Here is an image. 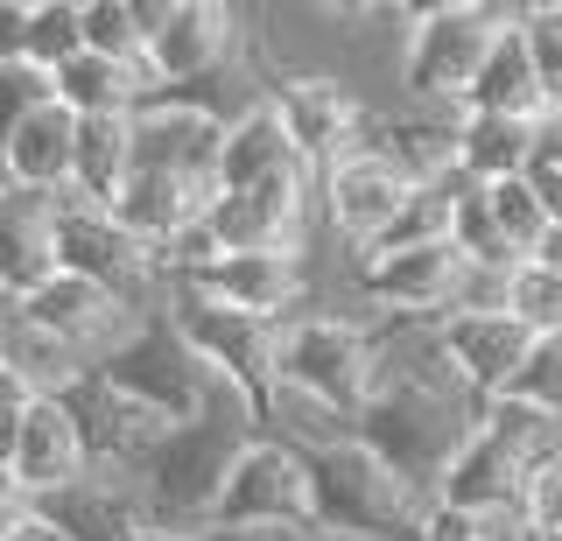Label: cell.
Listing matches in <instances>:
<instances>
[{
    "label": "cell",
    "instance_id": "cb8c5ba5",
    "mask_svg": "<svg viewBox=\"0 0 562 541\" xmlns=\"http://www.w3.org/2000/svg\"><path fill=\"white\" fill-rule=\"evenodd\" d=\"M22 57H29L43 78H57L70 57H85V0H29Z\"/></svg>",
    "mask_w": 562,
    "mask_h": 541
},
{
    "label": "cell",
    "instance_id": "30bf717a",
    "mask_svg": "<svg viewBox=\"0 0 562 541\" xmlns=\"http://www.w3.org/2000/svg\"><path fill=\"white\" fill-rule=\"evenodd\" d=\"M105 380L127 387V394H140L148 408H162L169 422H198V415L211 408V394H218V373H204V359L190 352L162 317H155L127 352L105 365Z\"/></svg>",
    "mask_w": 562,
    "mask_h": 541
},
{
    "label": "cell",
    "instance_id": "2e32d148",
    "mask_svg": "<svg viewBox=\"0 0 562 541\" xmlns=\"http://www.w3.org/2000/svg\"><path fill=\"white\" fill-rule=\"evenodd\" d=\"M70 177H78V113L49 99L14 127L8 155H0V183L35 190V198H70Z\"/></svg>",
    "mask_w": 562,
    "mask_h": 541
},
{
    "label": "cell",
    "instance_id": "f1b7e54d",
    "mask_svg": "<svg viewBox=\"0 0 562 541\" xmlns=\"http://www.w3.org/2000/svg\"><path fill=\"white\" fill-rule=\"evenodd\" d=\"M499 401H520V408H541V415H555V422H562V338H535L520 380Z\"/></svg>",
    "mask_w": 562,
    "mask_h": 541
},
{
    "label": "cell",
    "instance_id": "6da1fadb",
    "mask_svg": "<svg viewBox=\"0 0 562 541\" xmlns=\"http://www.w3.org/2000/svg\"><path fill=\"white\" fill-rule=\"evenodd\" d=\"M499 0H429L408 14V43H401V106L422 113H464L471 84H479L492 43L506 29Z\"/></svg>",
    "mask_w": 562,
    "mask_h": 541
},
{
    "label": "cell",
    "instance_id": "603a6c76",
    "mask_svg": "<svg viewBox=\"0 0 562 541\" xmlns=\"http://www.w3.org/2000/svg\"><path fill=\"white\" fill-rule=\"evenodd\" d=\"M450 198H457V212H450V247L464 253V260H479V268H520V253L506 247L499 218H492V198H485V183H471L464 169H457Z\"/></svg>",
    "mask_w": 562,
    "mask_h": 541
},
{
    "label": "cell",
    "instance_id": "8d00e7d4",
    "mask_svg": "<svg viewBox=\"0 0 562 541\" xmlns=\"http://www.w3.org/2000/svg\"><path fill=\"white\" fill-rule=\"evenodd\" d=\"M527 260H541V268H555V274H562V225H549V239H541V247L527 253Z\"/></svg>",
    "mask_w": 562,
    "mask_h": 541
},
{
    "label": "cell",
    "instance_id": "5b68a950",
    "mask_svg": "<svg viewBox=\"0 0 562 541\" xmlns=\"http://www.w3.org/2000/svg\"><path fill=\"white\" fill-rule=\"evenodd\" d=\"M211 528L218 534H310L316 528V471H310V458L260 429L233 458V471H225L218 506H211Z\"/></svg>",
    "mask_w": 562,
    "mask_h": 541
},
{
    "label": "cell",
    "instance_id": "83f0119b",
    "mask_svg": "<svg viewBox=\"0 0 562 541\" xmlns=\"http://www.w3.org/2000/svg\"><path fill=\"white\" fill-rule=\"evenodd\" d=\"M485 198H492V218H499V233H506V247H514L520 260L549 239V212H541V198L527 190V177L514 183H485Z\"/></svg>",
    "mask_w": 562,
    "mask_h": 541
},
{
    "label": "cell",
    "instance_id": "52a82bcc",
    "mask_svg": "<svg viewBox=\"0 0 562 541\" xmlns=\"http://www.w3.org/2000/svg\"><path fill=\"white\" fill-rule=\"evenodd\" d=\"M162 324L190 352L204 359V373L233 380L239 394H268L274 387V352H281V324H260V317H239V309L211 303L198 289H169L162 295Z\"/></svg>",
    "mask_w": 562,
    "mask_h": 541
},
{
    "label": "cell",
    "instance_id": "4fadbf2b",
    "mask_svg": "<svg viewBox=\"0 0 562 541\" xmlns=\"http://www.w3.org/2000/svg\"><path fill=\"white\" fill-rule=\"evenodd\" d=\"M8 471H14V478H22L43 506L64 499L70 485L92 478V443H85V429H78V415H70L64 394H35V401H29Z\"/></svg>",
    "mask_w": 562,
    "mask_h": 541
},
{
    "label": "cell",
    "instance_id": "d6986e66",
    "mask_svg": "<svg viewBox=\"0 0 562 541\" xmlns=\"http://www.w3.org/2000/svg\"><path fill=\"white\" fill-rule=\"evenodd\" d=\"M535 127L541 120L514 113H457V169L471 183H514L535 162Z\"/></svg>",
    "mask_w": 562,
    "mask_h": 541
},
{
    "label": "cell",
    "instance_id": "4316f807",
    "mask_svg": "<svg viewBox=\"0 0 562 541\" xmlns=\"http://www.w3.org/2000/svg\"><path fill=\"white\" fill-rule=\"evenodd\" d=\"M85 49H92V57H113V64H148L134 0H85Z\"/></svg>",
    "mask_w": 562,
    "mask_h": 541
},
{
    "label": "cell",
    "instance_id": "5bb4252c",
    "mask_svg": "<svg viewBox=\"0 0 562 541\" xmlns=\"http://www.w3.org/2000/svg\"><path fill=\"white\" fill-rule=\"evenodd\" d=\"M436 338H443V359L457 365V380H464L471 394L485 401H499L506 387L520 380V365L527 352H535V330L514 324L506 309H479V317H443L436 324Z\"/></svg>",
    "mask_w": 562,
    "mask_h": 541
},
{
    "label": "cell",
    "instance_id": "1f68e13d",
    "mask_svg": "<svg viewBox=\"0 0 562 541\" xmlns=\"http://www.w3.org/2000/svg\"><path fill=\"white\" fill-rule=\"evenodd\" d=\"M35 514H43V499H35L29 485L14 478L8 464H0V541H8L14 528H22V520H35Z\"/></svg>",
    "mask_w": 562,
    "mask_h": 541
},
{
    "label": "cell",
    "instance_id": "7c38bea8",
    "mask_svg": "<svg viewBox=\"0 0 562 541\" xmlns=\"http://www.w3.org/2000/svg\"><path fill=\"white\" fill-rule=\"evenodd\" d=\"M64 401H70V415H78L85 443H92V471H140L176 429L162 408H148L140 394L113 387L105 373H92L78 394H64Z\"/></svg>",
    "mask_w": 562,
    "mask_h": 541
},
{
    "label": "cell",
    "instance_id": "4dcf8cb0",
    "mask_svg": "<svg viewBox=\"0 0 562 541\" xmlns=\"http://www.w3.org/2000/svg\"><path fill=\"white\" fill-rule=\"evenodd\" d=\"M527 520H535V534H562V450L527 478Z\"/></svg>",
    "mask_w": 562,
    "mask_h": 541
},
{
    "label": "cell",
    "instance_id": "9a60e30c",
    "mask_svg": "<svg viewBox=\"0 0 562 541\" xmlns=\"http://www.w3.org/2000/svg\"><path fill=\"white\" fill-rule=\"evenodd\" d=\"M57 225H64V198H35V190L0 198V303H22L49 274H64Z\"/></svg>",
    "mask_w": 562,
    "mask_h": 541
},
{
    "label": "cell",
    "instance_id": "ffe728a7",
    "mask_svg": "<svg viewBox=\"0 0 562 541\" xmlns=\"http://www.w3.org/2000/svg\"><path fill=\"white\" fill-rule=\"evenodd\" d=\"M464 113H514V120H541L549 99H541V78H535V57H527V36H520V8L506 14L499 43H492L479 84H471Z\"/></svg>",
    "mask_w": 562,
    "mask_h": 541
},
{
    "label": "cell",
    "instance_id": "e575fe53",
    "mask_svg": "<svg viewBox=\"0 0 562 541\" xmlns=\"http://www.w3.org/2000/svg\"><path fill=\"white\" fill-rule=\"evenodd\" d=\"M535 162H555V169H562V113H541V127H535Z\"/></svg>",
    "mask_w": 562,
    "mask_h": 541
},
{
    "label": "cell",
    "instance_id": "f35d334b",
    "mask_svg": "<svg viewBox=\"0 0 562 541\" xmlns=\"http://www.w3.org/2000/svg\"><path fill=\"white\" fill-rule=\"evenodd\" d=\"M0 387H8V365H0Z\"/></svg>",
    "mask_w": 562,
    "mask_h": 541
},
{
    "label": "cell",
    "instance_id": "8fae6325",
    "mask_svg": "<svg viewBox=\"0 0 562 541\" xmlns=\"http://www.w3.org/2000/svg\"><path fill=\"white\" fill-rule=\"evenodd\" d=\"M211 303L260 324H289L316 303V253H225L204 282H190Z\"/></svg>",
    "mask_w": 562,
    "mask_h": 541
},
{
    "label": "cell",
    "instance_id": "44dd1931",
    "mask_svg": "<svg viewBox=\"0 0 562 541\" xmlns=\"http://www.w3.org/2000/svg\"><path fill=\"white\" fill-rule=\"evenodd\" d=\"M260 429L281 436L289 450H303V458H324V450H338V443L359 436V415H345V408H330V401L274 380V387L260 394Z\"/></svg>",
    "mask_w": 562,
    "mask_h": 541
},
{
    "label": "cell",
    "instance_id": "e0dca14e",
    "mask_svg": "<svg viewBox=\"0 0 562 541\" xmlns=\"http://www.w3.org/2000/svg\"><path fill=\"white\" fill-rule=\"evenodd\" d=\"M303 148L289 142V127H281L274 99H260V106H246L225 120V148H218V190H254V183H274V177H303Z\"/></svg>",
    "mask_w": 562,
    "mask_h": 541
},
{
    "label": "cell",
    "instance_id": "277c9868",
    "mask_svg": "<svg viewBox=\"0 0 562 541\" xmlns=\"http://www.w3.org/2000/svg\"><path fill=\"white\" fill-rule=\"evenodd\" d=\"M274 380H289V387H303L316 401H330V408L359 415L366 394H373V380H380V317L310 303L303 317L281 324Z\"/></svg>",
    "mask_w": 562,
    "mask_h": 541
},
{
    "label": "cell",
    "instance_id": "d4e9b609",
    "mask_svg": "<svg viewBox=\"0 0 562 541\" xmlns=\"http://www.w3.org/2000/svg\"><path fill=\"white\" fill-rule=\"evenodd\" d=\"M506 317L527 324L535 338H562V274L541 268V260H520L506 274Z\"/></svg>",
    "mask_w": 562,
    "mask_h": 541
},
{
    "label": "cell",
    "instance_id": "ba28073f",
    "mask_svg": "<svg viewBox=\"0 0 562 541\" xmlns=\"http://www.w3.org/2000/svg\"><path fill=\"white\" fill-rule=\"evenodd\" d=\"M268 99H274L281 127H289V142L303 148L310 169H330L338 155H351L373 134V113H380L338 71H281V78H268Z\"/></svg>",
    "mask_w": 562,
    "mask_h": 541
},
{
    "label": "cell",
    "instance_id": "3957f363",
    "mask_svg": "<svg viewBox=\"0 0 562 541\" xmlns=\"http://www.w3.org/2000/svg\"><path fill=\"white\" fill-rule=\"evenodd\" d=\"M310 471H316V528L351 534V541H415L436 506L415 478H401L359 436L310 458Z\"/></svg>",
    "mask_w": 562,
    "mask_h": 541
},
{
    "label": "cell",
    "instance_id": "74e56055",
    "mask_svg": "<svg viewBox=\"0 0 562 541\" xmlns=\"http://www.w3.org/2000/svg\"><path fill=\"white\" fill-rule=\"evenodd\" d=\"M535 541H562V534H535Z\"/></svg>",
    "mask_w": 562,
    "mask_h": 541
},
{
    "label": "cell",
    "instance_id": "60d3db41",
    "mask_svg": "<svg viewBox=\"0 0 562 541\" xmlns=\"http://www.w3.org/2000/svg\"><path fill=\"white\" fill-rule=\"evenodd\" d=\"M0 309H8V303H0Z\"/></svg>",
    "mask_w": 562,
    "mask_h": 541
},
{
    "label": "cell",
    "instance_id": "d590c367",
    "mask_svg": "<svg viewBox=\"0 0 562 541\" xmlns=\"http://www.w3.org/2000/svg\"><path fill=\"white\" fill-rule=\"evenodd\" d=\"M8 541H70V534H64V528H57L49 514H35V520H22V528H14Z\"/></svg>",
    "mask_w": 562,
    "mask_h": 541
},
{
    "label": "cell",
    "instance_id": "9c48e42d",
    "mask_svg": "<svg viewBox=\"0 0 562 541\" xmlns=\"http://www.w3.org/2000/svg\"><path fill=\"white\" fill-rule=\"evenodd\" d=\"M218 148H225V120L198 99L155 92L148 106H134V169L218 190Z\"/></svg>",
    "mask_w": 562,
    "mask_h": 541
},
{
    "label": "cell",
    "instance_id": "836d02e7",
    "mask_svg": "<svg viewBox=\"0 0 562 541\" xmlns=\"http://www.w3.org/2000/svg\"><path fill=\"white\" fill-rule=\"evenodd\" d=\"M22 36H29V0H0V64L22 57Z\"/></svg>",
    "mask_w": 562,
    "mask_h": 541
},
{
    "label": "cell",
    "instance_id": "7402d4cb",
    "mask_svg": "<svg viewBox=\"0 0 562 541\" xmlns=\"http://www.w3.org/2000/svg\"><path fill=\"white\" fill-rule=\"evenodd\" d=\"M127 177H134V113L78 120V177H70V198L113 212V198L127 190Z\"/></svg>",
    "mask_w": 562,
    "mask_h": 541
},
{
    "label": "cell",
    "instance_id": "484cf974",
    "mask_svg": "<svg viewBox=\"0 0 562 541\" xmlns=\"http://www.w3.org/2000/svg\"><path fill=\"white\" fill-rule=\"evenodd\" d=\"M520 36H527L549 113H562V0H520Z\"/></svg>",
    "mask_w": 562,
    "mask_h": 541
},
{
    "label": "cell",
    "instance_id": "8992f818",
    "mask_svg": "<svg viewBox=\"0 0 562 541\" xmlns=\"http://www.w3.org/2000/svg\"><path fill=\"white\" fill-rule=\"evenodd\" d=\"M408 198H415L408 169L380 148V134H366L351 155H338L330 169H316V225H324V247H338L351 260L373 253L380 239L394 233V218H401Z\"/></svg>",
    "mask_w": 562,
    "mask_h": 541
},
{
    "label": "cell",
    "instance_id": "f546056e",
    "mask_svg": "<svg viewBox=\"0 0 562 541\" xmlns=\"http://www.w3.org/2000/svg\"><path fill=\"white\" fill-rule=\"evenodd\" d=\"M35 106H49V78L35 71L29 57H8V64H0V155H8L14 127H22Z\"/></svg>",
    "mask_w": 562,
    "mask_h": 541
},
{
    "label": "cell",
    "instance_id": "7a4b0ae2",
    "mask_svg": "<svg viewBox=\"0 0 562 541\" xmlns=\"http://www.w3.org/2000/svg\"><path fill=\"white\" fill-rule=\"evenodd\" d=\"M140 43H148L155 92H211L254 57V8L225 0H134Z\"/></svg>",
    "mask_w": 562,
    "mask_h": 541
},
{
    "label": "cell",
    "instance_id": "d6a6232c",
    "mask_svg": "<svg viewBox=\"0 0 562 541\" xmlns=\"http://www.w3.org/2000/svg\"><path fill=\"white\" fill-rule=\"evenodd\" d=\"M527 190L541 198L549 225H562V169H555V162H527Z\"/></svg>",
    "mask_w": 562,
    "mask_h": 541
},
{
    "label": "cell",
    "instance_id": "ac0fdd59",
    "mask_svg": "<svg viewBox=\"0 0 562 541\" xmlns=\"http://www.w3.org/2000/svg\"><path fill=\"white\" fill-rule=\"evenodd\" d=\"M49 99H57L64 113H78V120H99V113H134V106H148L155 99V78H148V64H113V57H70L57 78H49Z\"/></svg>",
    "mask_w": 562,
    "mask_h": 541
},
{
    "label": "cell",
    "instance_id": "ab89813d",
    "mask_svg": "<svg viewBox=\"0 0 562 541\" xmlns=\"http://www.w3.org/2000/svg\"><path fill=\"white\" fill-rule=\"evenodd\" d=\"M0 464H8V458H0Z\"/></svg>",
    "mask_w": 562,
    "mask_h": 541
}]
</instances>
